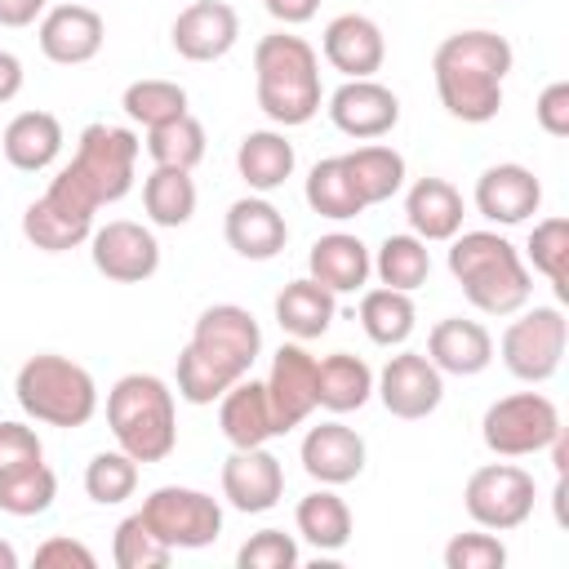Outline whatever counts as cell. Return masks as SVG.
Returning a JSON list of instances; mask_svg holds the SVG:
<instances>
[{"mask_svg":"<svg viewBox=\"0 0 569 569\" xmlns=\"http://www.w3.org/2000/svg\"><path fill=\"white\" fill-rule=\"evenodd\" d=\"M262 351V329L249 307L213 302L196 316L191 342L178 356V396L187 405H213L227 387H236Z\"/></svg>","mask_w":569,"mask_h":569,"instance_id":"1","label":"cell"},{"mask_svg":"<svg viewBox=\"0 0 569 569\" xmlns=\"http://www.w3.org/2000/svg\"><path fill=\"white\" fill-rule=\"evenodd\" d=\"M516 53L507 36L498 31H453L436 44L431 76L440 107L462 124H489L502 111V80L511 71Z\"/></svg>","mask_w":569,"mask_h":569,"instance_id":"2","label":"cell"},{"mask_svg":"<svg viewBox=\"0 0 569 569\" xmlns=\"http://www.w3.org/2000/svg\"><path fill=\"white\" fill-rule=\"evenodd\" d=\"M449 276L485 316H516L529 307L533 276L520 249L498 231H458L449 240Z\"/></svg>","mask_w":569,"mask_h":569,"instance_id":"3","label":"cell"},{"mask_svg":"<svg viewBox=\"0 0 569 569\" xmlns=\"http://www.w3.org/2000/svg\"><path fill=\"white\" fill-rule=\"evenodd\" d=\"M253 93L258 107L271 124L298 129L320 111V53L293 36V31H271L253 44Z\"/></svg>","mask_w":569,"mask_h":569,"instance_id":"4","label":"cell"},{"mask_svg":"<svg viewBox=\"0 0 569 569\" xmlns=\"http://www.w3.org/2000/svg\"><path fill=\"white\" fill-rule=\"evenodd\" d=\"M107 427L133 462H164L178 449L173 391L156 373H124L107 391Z\"/></svg>","mask_w":569,"mask_h":569,"instance_id":"5","label":"cell"},{"mask_svg":"<svg viewBox=\"0 0 569 569\" xmlns=\"http://www.w3.org/2000/svg\"><path fill=\"white\" fill-rule=\"evenodd\" d=\"M13 396L27 418L44 427H84L98 413V382L84 365L58 351H40L22 360L13 378Z\"/></svg>","mask_w":569,"mask_h":569,"instance_id":"6","label":"cell"},{"mask_svg":"<svg viewBox=\"0 0 569 569\" xmlns=\"http://www.w3.org/2000/svg\"><path fill=\"white\" fill-rule=\"evenodd\" d=\"M138 151H142V142H138L133 129H124V124H89L80 133V142H76L71 164H62V169L102 209V204H116V200L129 196L133 173H138Z\"/></svg>","mask_w":569,"mask_h":569,"instance_id":"7","label":"cell"},{"mask_svg":"<svg viewBox=\"0 0 569 569\" xmlns=\"http://www.w3.org/2000/svg\"><path fill=\"white\" fill-rule=\"evenodd\" d=\"M560 409L542 391H511L493 400L480 418V440L498 458H529L542 453L560 436Z\"/></svg>","mask_w":569,"mask_h":569,"instance_id":"8","label":"cell"},{"mask_svg":"<svg viewBox=\"0 0 569 569\" xmlns=\"http://www.w3.org/2000/svg\"><path fill=\"white\" fill-rule=\"evenodd\" d=\"M565 342H569V320L560 307H520L516 320L502 329L498 351L511 378L538 387L560 373Z\"/></svg>","mask_w":569,"mask_h":569,"instance_id":"9","label":"cell"},{"mask_svg":"<svg viewBox=\"0 0 569 569\" xmlns=\"http://www.w3.org/2000/svg\"><path fill=\"white\" fill-rule=\"evenodd\" d=\"M156 538H164L173 551H200L209 542H218L222 533V507L213 493L204 489H187V485H160L142 498L138 511Z\"/></svg>","mask_w":569,"mask_h":569,"instance_id":"10","label":"cell"},{"mask_svg":"<svg viewBox=\"0 0 569 569\" xmlns=\"http://www.w3.org/2000/svg\"><path fill=\"white\" fill-rule=\"evenodd\" d=\"M533 498H538V485L516 462H485L467 476V489H462L467 516L489 533L520 529L533 516Z\"/></svg>","mask_w":569,"mask_h":569,"instance_id":"11","label":"cell"},{"mask_svg":"<svg viewBox=\"0 0 569 569\" xmlns=\"http://www.w3.org/2000/svg\"><path fill=\"white\" fill-rule=\"evenodd\" d=\"M373 391L382 400V409L391 418H405V422H418L427 413L440 409L445 400V373L422 356V351H400L382 365V373L373 378Z\"/></svg>","mask_w":569,"mask_h":569,"instance_id":"12","label":"cell"},{"mask_svg":"<svg viewBox=\"0 0 569 569\" xmlns=\"http://www.w3.org/2000/svg\"><path fill=\"white\" fill-rule=\"evenodd\" d=\"M89 258H93L98 276H107L116 284H142L160 271V240L142 222L116 218L89 236Z\"/></svg>","mask_w":569,"mask_h":569,"instance_id":"13","label":"cell"},{"mask_svg":"<svg viewBox=\"0 0 569 569\" xmlns=\"http://www.w3.org/2000/svg\"><path fill=\"white\" fill-rule=\"evenodd\" d=\"M262 387H267V405L276 418V436L302 427L316 409V356L302 342H280Z\"/></svg>","mask_w":569,"mask_h":569,"instance_id":"14","label":"cell"},{"mask_svg":"<svg viewBox=\"0 0 569 569\" xmlns=\"http://www.w3.org/2000/svg\"><path fill=\"white\" fill-rule=\"evenodd\" d=\"M236 40H240V13L227 0H191L169 27V44L187 62H218L236 49Z\"/></svg>","mask_w":569,"mask_h":569,"instance_id":"15","label":"cell"},{"mask_svg":"<svg viewBox=\"0 0 569 569\" xmlns=\"http://www.w3.org/2000/svg\"><path fill=\"white\" fill-rule=\"evenodd\" d=\"M329 120L338 133L347 138H360V142H373L382 133H391L400 124V98L378 84L373 76L369 80H342L333 93H329Z\"/></svg>","mask_w":569,"mask_h":569,"instance_id":"16","label":"cell"},{"mask_svg":"<svg viewBox=\"0 0 569 569\" xmlns=\"http://www.w3.org/2000/svg\"><path fill=\"white\" fill-rule=\"evenodd\" d=\"M222 498L236 511H244V516L271 511L284 498V467H280V458L267 445L231 449V458L222 462Z\"/></svg>","mask_w":569,"mask_h":569,"instance_id":"17","label":"cell"},{"mask_svg":"<svg viewBox=\"0 0 569 569\" xmlns=\"http://www.w3.org/2000/svg\"><path fill=\"white\" fill-rule=\"evenodd\" d=\"M40 53L58 67H80L102 53L107 22L93 4H53L40 18Z\"/></svg>","mask_w":569,"mask_h":569,"instance_id":"18","label":"cell"},{"mask_svg":"<svg viewBox=\"0 0 569 569\" xmlns=\"http://www.w3.org/2000/svg\"><path fill=\"white\" fill-rule=\"evenodd\" d=\"M298 458H302V471L316 485L338 489V485H351L365 471L369 449H365V436L356 427H347V422H320V427H311L302 436Z\"/></svg>","mask_w":569,"mask_h":569,"instance_id":"19","label":"cell"},{"mask_svg":"<svg viewBox=\"0 0 569 569\" xmlns=\"http://www.w3.org/2000/svg\"><path fill=\"white\" fill-rule=\"evenodd\" d=\"M320 53L347 80H369L387 62V36L365 13H338L320 36Z\"/></svg>","mask_w":569,"mask_h":569,"instance_id":"20","label":"cell"},{"mask_svg":"<svg viewBox=\"0 0 569 569\" xmlns=\"http://www.w3.org/2000/svg\"><path fill=\"white\" fill-rule=\"evenodd\" d=\"M538 204H542V182L533 178V169H525L516 160L489 164L476 178V209H480V218H489L498 227H516V222L533 218Z\"/></svg>","mask_w":569,"mask_h":569,"instance_id":"21","label":"cell"},{"mask_svg":"<svg viewBox=\"0 0 569 569\" xmlns=\"http://www.w3.org/2000/svg\"><path fill=\"white\" fill-rule=\"evenodd\" d=\"M222 236H227V244H231L240 258L267 262V258H276V253L284 249L289 222H284V213H280L267 196H240V200L227 209V218H222Z\"/></svg>","mask_w":569,"mask_h":569,"instance_id":"22","label":"cell"},{"mask_svg":"<svg viewBox=\"0 0 569 569\" xmlns=\"http://www.w3.org/2000/svg\"><path fill=\"white\" fill-rule=\"evenodd\" d=\"M427 360L440 373L453 378H476L489 369L493 360V333L480 320H462V316H445L431 325L427 333Z\"/></svg>","mask_w":569,"mask_h":569,"instance_id":"23","label":"cell"},{"mask_svg":"<svg viewBox=\"0 0 569 569\" xmlns=\"http://www.w3.org/2000/svg\"><path fill=\"white\" fill-rule=\"evenodd\" d=\"M307 276L320 280L329 293H356L373 276V253L351 231H329L307 253Z\"/></svg>","mask_w":569,"mask_h":569,"instance_id":"24","label":"cell"},{"mask_svg":"<svg viewBox=\"0 0 569 569\" xmlns=\"http://www.w3.org/2000/svg\"><path fill=\"white\" fill-rule=\"evenodd\" d=\"M462 191L449 182V178H418L409 191H405V218H409V231L427 244L436 240H453L462 231Z\"/></svg>","mask_w":569,"mask_h":569,"instance_id":"25","label":"cell"},{"mask_svg":"<svg viewBox=\"0 0 569 569\" xmlns=\"http://www.w3.org/2000/svg\"><path fill=\"white\" fill-rule=\"evenodd\" d=\"M218 427L227 436L231 449H253V445H267L276 436V418H271V405H267V387L253 382L249 373L227 387L218 396Z\"/></svg>","mask_w":569,"mask_h":569,"instance_id":"26","label":"cell"},{"mask_svg":"<svg viewBox=\"0 0 569 569\" xmlns=\"http://www.w3.org/2000/svg\"><path fill=\"white\" fill-rule=\"evenodd\" d=\"M0 151L13 169L40 173L62 156V120L53 111H18L0 133Z\"/></svg>","mask_w":569,"mask_h":569,"instance_id":"27","label":"cell"},{"mask_svg":"<svg viewBox=\"0 0 569 569\" xmlns=\"http://www.w3.org/2000/svg\"><path fill=\"white\" fill-rule=\"evenodd\" d=\"M338 316V293H329L320 280L298 276L276 293V325L293 338V342H311L320 333H329Z\"/></svg>","mask_w":569,"mask_h":569,"instance_id":"28","label":"cell"},{"mask_svg":"<svg viewBox=\"0 0 569 569\" xmlns=\"http://www.w3.org/2000/svg\"><path fill=\"white\" fill-rule=\"evenodd\" d=\"M293 164H298L293 142H289L280 129H253V133H244L240 147H236V169H240L244 187L258 191V196L284 187V182L293 178Z\"/></svg>","mask_w":569,"mask_h":569,"instance_id":"29","label":"cell"},{"mask_svg":"<svg viewBox=\"0 0 569 569\" xmlns=\"http://www.w3.org/2000/svg\"><path fill=\"white\" fill-rule=\"evenodd\" d=\"M373 396V369L351 356V351H333L325 360H316V405L329 413H351L365 409Z\"/></svg>","mask_w":569,"mask_h":569,"instance_id":"30","label":"cell"},{"mask_svg":"<svg viewBox=\"0 0 569 569\" xmlns=\"http://www.w3.org/2000/svg\"><path fill=\"white\" fill-rule=\"evenodd\" d=\"M293 525H298V538L307 547H316V551H342L351 542V507L329 485H320L307 498H298Z\"/></svg>","mask_w":569,"mask_h":569,"instance_id":"31","label":"cell"},{"mask_svg":"<svg viewBox=\"0 0 569 569\" xmlns=\"http://www.w3.org/2000/svg\"><path fill=\"white\" fill-rule=\"evenodd\" d=\"M342 164H347V173H351V182H356L365 209L391 200V196L405 187V178H409L405 156H400L396 147H387V142H365V147L347 151Z\"/></svg>","mask_w":569,"mask_h":569,"instance_id":"32","label":"cell"},{"mask_svg":"<svg viewBox=\"0 0 569 569\" xmlns=\"http://www.w3.org/2000/svg\"><path fill=\"white\" fill-rule=\"evenodd\" d=\"M302 196H307L311 213H320V218H329V222H347V218H360V213H365V200H360V191H356V182H351L342 156L316 160L311 173H307Z\"/></svg>","mask_w":569,"mask_h":569,"instance_id":"33","label":"cell"},{"mask_svg":"<svg viewBox=\"0 0 569 569\" xmlns=\"http://www.w3.org/2000/svg\"><path fill=\"white\" fill-rule=\"evenodd\" d=\"M22 236L44 249V253H67V249H80L89 236H93V218H80L62 204H53L49 196L31 200L27 213H22Z\"/></svg>","mask_w":569,"mask_h":569,"instance_id":"34","label":"cell"},{"mask_svg":"<svg viewBox=\"0 0 569 569\" xmlns=\"http://www.w3.org/2000/svg\"><path fill=\"white\" fill-rule=\"evenodd\" d=\"M413 320H418V311H413V298L405 289H387V284L365 289V298H360V329L369 333V342L405 347L409 333H413Z\"/></svg>","mask_w":569,"mask_h":569,"instance_id":"35","label":"cell"},{"mask_svg":"<svg viewBox=\"0 0 569 569\" xmlns=\"http://www.w3.org/2000/svg\"><path fill=\"white\" fill-rule=\"evenodd\" d=\"M142 209L156 227H187L196 213V178L191 169H164L156 164L142 182Z\"/></svg>","mask_w":569,"mask_h":569,"instance_id":"36","label":"cell"},{"mask_svg":"<svg viewBox=\"0 0 569 569\" xmlns=\"http://www.w3.org/2000/svg\"><path fill=\"white\" fill-rule=\"evenodd\" d=\"M373 276L387 284V289H405L413 293L418 284H427L431 276V253H427V240H418L413 231H400V236H387L373 253Z\"/></svg>","mask_w":569,"mask_h":569,"instance_id":"37","label":"cell"},{"mask_svg":"<svg viewBox=\"0 0 569 569\" xmlns=\"http://www.w3.org/2000/svg\"><path fill=\"white\" fill-rule=\"evenodd\" d=\"M147 156L151 164H164V169H196L204 160V124L187 111V116H173L156 129H147Z\"/></svg>","mask_w":569,"mask_h":569,"instance_id":"38","label":"cell"},{"mask_svg":"<svg viewBox=\"0 0 569 569\" xmlns=\"http://www.w3.org/2000/svg\"><path fill=\"white\" fill-rule=\"evenodd\" d=\"M58 498V476L49 462H31V467H18L9 476H0V511L4 516H44Z\"/></svg>","mask_w":569,"mask_h":569,"instance_id":"39","label":"cell"},{"mask_svg":"<svg viewBox=\"0 0 569 569\" xmlns=\"http://www.w3.org/2000/svg\"><path fill=\"white\" fill-rule=\"evenodd\" d=\"M120 107H124V116H129L133 124L156 129V124H164V120H173V116H187V89H182L178 80H156V76H147V80H133V84L124 89Z\"/></svg>","mask_w":569,"mask_h":569,"instance_id":"40","label":"cell"},{"mask_svg":"<svg viewBox=\"0 0 569 569\" xmlns=\"http://www.w3.org/2000/svg\"><path fill=\"white\" fill-rule=\"evenodd\" d=\"M525 258L533 271H542L556 289V298H569V218H542L529 231Z\"/></svg>","mask_w":569,"mask_h":569,"instance_id":"41","label":"cell"},{"mask_svg":"<svg viewBox=\"0 0 569 569\" xmlns=\"http://www.w3.org/2000/svg\"><path fill=\"white\" fill-rule=\"evenodd\" d=\"M111 560L120 569H164L173 560V547L164 538H156V529L133 511L116 525V538H111Z\"/></svg>","mask_w":569,"mask_h":569,"instance_id":"42","label":"cell"},{"mask_svg":"<svg viewBox=\"0 0 569 569\" xmlns=\"http://www.w3.org/2000/svg\"><path fill=\"white\" fill-rule=\"evenodd\" d=\"M138 489V462L124 453V449H102L89 458L84 467V493L102 507H116L124 498H133Z\"/></svg>","mask_w":569,"mask_h":569,"instance_id":"43","label":"cell"},{"mask_svg":"<svg viewBox=\"0 0 569 569\" xmlns=\"http://www.w3.org/2000/svg\"><path fill=\"white\" fill-rule=\"evenodd\" d=\"M240 569H293L298 565V538L284 529H258L240 551H236Z\"/></svg>","mask_w":569,"mask_h":569,"instance_id":"44","label":"cell"},{"mask_svg":"<svg viewBox=\"0 0 569 569\" xmlns=\"http://www.w3.org/2000/svg\"><path fill=\"white\" fill-rule=\"evenodd\" d=\"M507 565V547L502 538L485 533H453L445 542V569H502Z\"/></svg>","mask_w":569,"mask_h":569,"instance_id":"45","label":"cell"},{"mask_svg":"<svg viewBox=\"0 0 569 569\" xmlns=\"http://www.w3.org/2000/svg\"><path fill=\"white\" fill-rule=\"evenodd\" d=\"M31 462H44V445H40L36 427L4 418L0 422V476H9L18 467H31Z\"/></svg>","mask_w":569,"mask_h":569,"instance_id":"46","label":"cell"},{"mask_svg":"<svg viewBox=\"0 0 569 569\" xmlns=\"http://www.w3.org/2000/svg\"><path fill=\"white\" fill-rule=\"evenodd\" d=\"M36 565L40 569H93L98 556L80 542V538H67V533H53L36 547Z\"/></svg>","mask_w":569,"mask_h":569,"instance_id":"47","label":"cell"},{"mask_svg":"<svg viewBox=\"0 0 569 569\" xmlns=\"http://www.w3.org/2000/svg\"><path fill=\"white\" fill-rule=\"evenodd\" d=\"M533 120L542 133L551 138H569V80H551L538 102H533Z\"/></svg>","mask_w":569,"mask_h":569,"instance_id":"48","label":"cell"},{"mask_svg":"<svg viewBox=\"0 0 569 569\" xmlns=\"http://www.w3.org/2000/svg\"><path fill=\"white\" fill-rule=\"evenodd\" d=\"M262 9H267L276 22H284V27H302V22L316 18L320 0H262Z\"/></svg>","mask_w":569,"mask_h":569,"instance_id":"49","label":"cell"},{"mask_svg":"<svg viewBox=\"0 0 569 569\" xmlns=\"http://www.w3.org/2000/svg\"><path fill=\"white\" fill-rule=\"evenodd\" d=\"M49 0H0V27H31L36 18H44Z\"/></svg>","mask_w":569,"mask_h":569,"instance_id":"50","label":"cell"},{"mask_svg":"<svg viewBox=\"0 0 569 569\" xmlns=\"http://www.w3.org/2000/svg\"><path fill=\"white\" fill-rule=\"evenodd\" d=\"M18 93H22V62H18V53L0 49V107L13 102Z\"/></svg>","mask_w":569,"mask_h":569,"instance_id":"51","label":"cell"},{"mask_svg":"<svg viewBox=\"0 0 569 569\" xmlns=\"http://www.w3.org/2000/svg\"><path fill=\"white\" fill-rule=\"evenodd\" d=\"M0 569H18V551L4 538H0Z\"/></svg>","mask_w":569,"mask_h":569,"instance_id":"52","label":"cell"}]
</instances>
